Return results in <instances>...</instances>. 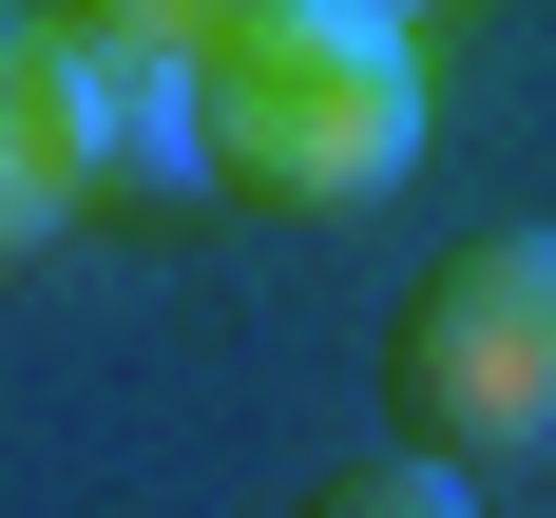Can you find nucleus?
<instances>
[{"label":"nucleus","instance_id":"nucleus-4","mask_svg":"<svg viewBox=\"0 0 556 518\" xmlns=\"http://www.w3.org/2000/svg\"><path fill=\"white\" fill-rule=\"evenodd\" d=\"M58 212H97L77 77H58V20H0V250H39Z\"/></svg>","mask_w":556,"mask_h":518},{"label":"nucleus","instance_id":"nucleus-1","mask_svg":"<svg viewBox=\"0 0 556 518\" xmlns=\"http://www.w3.org/2000/svg\"><path fill=\"white\" fill-rule=\"evenodd\" d=\"M192 173L230 212H384L422 173V39L384 0H212L192 20Z\"/></svg>","mask_w":556,"mask_h":518},{"label":"nucleus","instance_id":"nucleus-5","mask_svg":"<svg viewBox=\"0 0 556 518\" xmlns=\"http://www.w3.org/2000/svg\"><path fill=\"white\" fill-rule=\"evenodd\" d=\"M288 518H480V480H442V460H403V442H384V460H327Z\"/></svg>","mask_w":556,"mask_h":518},{"label":"nucleus","instance_id":"nucleus-3","mask_svg":"<svg viewBox=\"0 0 556 518\" xmlns=\"http://www.w3.org/2000/svg\"><path fill=\"white\" fill-rule=\"evenodd\" d=\"M58 77H77V154H97V192H212L192 173V20H58Z\"/></svg>","mask_w":556,"mask_h":518},{"label":"nucleus","instance_id":"nucleus-2","mask_svg":"<svg viewBox=\"0 0 556 518\" xmlns=\"http://www.w3.org/2000/svg\"><path fill=\"white\" fill-rule=\"evenodd\" d=\"M384 442L442 480L556 460V230H460L384 307Z\"/></svg>","mask_w":556,"mask_h":518}]
</instances>
